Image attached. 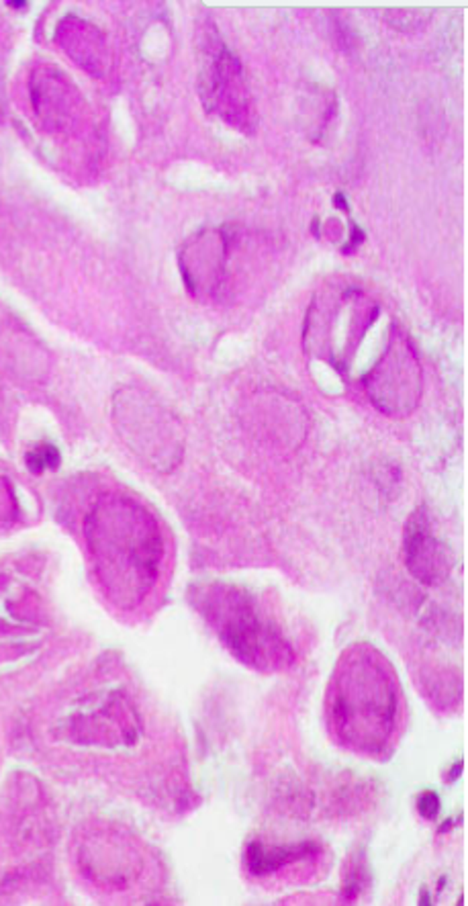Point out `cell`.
Wrapping results in <instances>:
<instances>
[{"label":"cell","mask_w":468,"mask_h":906,"mask_svg":"<svg viewBox=\"0 0 468 906\" xmlns=\"http://www.w3.org/2000/svg\"><path fill=\"white\" fill-rule=\"evenodd\" d=\"M209 62L200 72V90L207 107L221 117L248 132L256 125V113L244 80L242 64L223 43L209 50Z\"/></svg>","instance_id":"obj_7"},{"label":"cell","mask_w":468,"mask_h":906,"mask_svg":"<svg viewBox=\"0 0 468 906\" xmlns=\"http://www.w3.org/2000/svg\"><path fill=\"white\" fill-rule=\"evenodd\" d=\"M193 260H180V267L184 270V278L193 291H205L213 293L219 287V281L225 276V260H227V240L221 232H209L196 238V243H191L184 252Z\"/></svg>","instance_id":"obj_10"},{"label":"cell","mask_w":468,"mask_h":906,"mask_svg":"<svg viewBox=\"0 0 468 906\" xmlns=\"http://www.w3.org/2000/svg\"><path fill=\"white\" fill-rule=\"evenodd\" d=\"M399 712V679L386 657L368 642L348 646L328 686L333 739L352 753L376 757L390 745Z\"/></svg>","instance_id":"obj_2"},{"label":"cell","mask_w":468,"mask_h":906,"mask_svg":"<svg viewBox=\"0 0 468 906\" xmlns=\"http://www.w3.org/2000/svg\"><path fill=\"white\" fill-rule=\"evenodd\" d=\"M84 538L110 602L123 610L143 602L164 559L162 530L149 509L125 495H107L86 516Z\"/></svg>","instance_id":"obj_1"},{"label":"cell","mask_w":468,"mask_h":906,"mask_svg":"<svg viewBox=\"0 0 468 906\" xmlns=\"http://www.w3.org/2000/svg\"><path fill=\"white\" fill-rule=\"evenodd\" d=\"M33 107L45 125L54 129H68L80 113L78 92L64 80V76L50 68L33 74Z\"/></svg>","instance_id":"obj_9"},{"label":"cell","mask_w":468,"mask_h":906,"mask_svg":"<svg viewBox=\"0 0 468 906\" xmlns=\"http://www.w3.org/2000/svg\"><path fill=\"white\" fill-rule=\"evenodd\" d=\"M366 393L376 409L390 418H405L423 393V374L409 338L393 327L383 356L364 376Z\"/></svg>","instance_id":"obj_6"},{"label":"cell","mask_w":468,"mask_h":906,"mask_svg":"<svg viewBox=\"0 0 468 906\" xmlns=\"http://www.w3.org/2000/svg\"><path fill=\"white\" fill-rule=\"evenodd\" d=\"M379 316L381 307L360 289L317 295L305 323V348L315 358L330 362L337 373H346Z\"/></svg>","instance_id":"obj_4"},{"label":"cell","mask_w":468,"mask_h":906,"mask_svg":"<svg viewBox=\"0 0 468 906\" xmlns=\"http://www.w3.org/2000/svg\"><path fill=\"white\" fill-rule=\"evenodd\" d=\"M194 606L242 663L260 671H276L295 661L291 642L244 587L229 583L198 587Z\"/></svg>","instance_id":"obj_3"},{"label":"cell","mask_w":468,"mask_h":906,"mask_svg":"<svg viewBox=\"0 0 468 906\" xmlns=\"http://www.w3.org/2000/svg\"><path fill=\"white\" fill-rule=\"evenodd\" d=\"M112 420L121 440L147 467L168 473L184 453L180 420L145 391L123 389L112 401Z\"/></svg>","instance_id":"obj_5"},{"label":"cell","mask_w":468,"mask_h":906,"mask_svg":"<svg viewBox=\"0 0 468 906\" xmlns=\"http://www.w3.org/2000/svg\"><path fill=\"white\" fill-rule=\"evenodd\" d=\"M59 465V453L52 444H39L27 454V467L31 473H43L45 469H55Z\"/></svg>","instance_id":"obj_13"},{"label":"cell","mask_w":468,"mask_h":906,"mask_svg":"<svg viewBox=\"0 0 468 906\" xmlns=\"http://www.w3.org/2000/svg\"><path fill=\"white\" fill-rule=\"evenodd\" d=\"M403 559L407 571L421 586H440L452 571V555L434 532L425 506H419L407 518L403 532Z\"/></svg>","instance_id":"obj_8"},{"label":"cell","mask_w":468,"mask_h":906,"mask_svg":"<svg viewBox=\"0 0 468 906\" xmlns=\"http://www.w3.org/2000/svg\"><path fill=\"white\" fill-rule=\"evenodd\" d=\"M319 851V847L311 841L291 843V845H272L262 841H251L246 849V865L256 876H268L276 870L297 863Z\"/></svg>","instance_id":"obj_12"},{"label":"cell","mask_w":468,"mask_h":906,"mask_svg":"<svg viewBox=\"0 0 468 906\" xmlns=\"http://www.w3.org/2000/svg\"><path fill=\"white\" fill-rule=\"evenodd\" d=\"M57 41L61 43L64 52L90 74L101 76L109 68V50L103 35L78 17H68L61 21L57 27Z\"/></svg>","instance_id":"obj_11"},{"label":"cell","mask_w":468,"mask_h":906,"mask_svg":"<svg viewBox=\"0 0 468 906\" xmlns=\"http://www.w3.org/2000/svg\"><path fill=\"white\" fill-rule=\"evenodd\" d=\"M415 808H417V812H419L423 819H427V821L438 819V814H440V810H441V802H440V796H438V792H434V790H423V792L417 796Z\"/></svg>","instance_id":"obj_14"},{"label":"cell","mask_w":468,"mask_h":906,"mask_svg":"<svg viewBox=\"0 0 468 906\" xmlns=\"http://www.w3.org/2000/svg\"><path fill=\"white\" fill-rule=\"evenodd\" d=\"M335 205H337L342 211H348V203L344 201V197H342V194H335Z\"/></svg>","instance_id":"obj_15"}]
</instances>
